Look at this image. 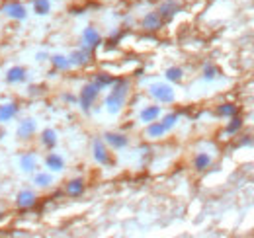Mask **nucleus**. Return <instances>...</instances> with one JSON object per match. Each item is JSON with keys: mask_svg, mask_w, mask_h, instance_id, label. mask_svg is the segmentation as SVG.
<instances>
[{"mask_svg": "<svg viewBox=\"0 0 254 238\" xmlns=\"http://www.w3.org/2000/svg\"><path fill=\"white\" fill-rule=\"evenodd\" d=\"M33 12L37 16H47L51 12V0H33Z\"/></svg>", "mask_w": 254, "mask_h": 238, "instance_id": "412c9836", "label": "nucleus"}, {"mask_svg": "<svg viewBox=\"0 0 254 238\" xmlns=\"http://www.w3.org/2000/svg\"><path fill=\"white\" fill-rule=\"evenodd\" d=\"M141 26H143L147 31H155V30H159L160 26H162V18H160L157 12H149V14L143 18Z\"/></svg>", "mask_w": 254, "mask_h": 238, "instance_id": "9b49d317", "label": "nucleus"}, {"mask_svg": "<svg viewBox=\"0 0 254 238\" xmlns=\"http://www.w3.org/2000/svg\"><path fill=\"white\" fill-rule=\"evenodd\" d=\"M82 191H84V181H82L80 178L70 179V181L66 183V195H70V197H78V195H82Z\"/></svg>", "mask_w": 254, "mask_h": 238, "instance_id": "a211bd4d", "label": "nucleus"}, {"mask_svg": "<svg viewBox=\"0 0 254 238\" xmlns=\"http://www.w3.org/2000/svg\"><path fill=\"white\" fill-rule=\"evenodd\" d=\"M33 183H35L37 187H49V185L53 183V176H51L49 172H37V174L33 176Z\"/></svg>", "mask_w": 254, "mask_h": 238, "instance_id": "4be33fe9", "label": "nucleus"}, {"mask_svg": "<svg viewBox=\"0 0 254 238\" xmlns=\"http://www.w3.org/2000/svg\"><path fill=\"white\" fill-rule=\"evenodd\" d=\"M0 219H2V209H0Z\"/></svg>", "mask_w": 254, "mask_h": 238, "instance_id": "473e14b6", "label": "nucleus"}, {"mask_svg": "<svg viewBox=\"0 0 254 238\" xmlns=\"http://www.w3.org/2000/svg\"><path fill=\"white\" fill-rule=\"evenodd\" d=\"M70 64H76V66H82V64H86L88 60H90V49L88 47H82V49H76V51H72L70 53Z\"/></svg>", "mask_w": 254, "mask_h": 238, "instance_id": "9d476101", "label": "nucleus"}, {"mask_svg": "<svg viewBox=\"0 0 254 238\" xmlns=\"http://www.w3.org/2000/svg\"><path fill=\"white\" fill-rule=\"evenodd\" d=\"M160 116V108L159 106H149L141 112V121L145 123H151V121H157V118Z\"/></svg>", "mask_w": 254, "mask_h": 238, "instance_id": "aec40b11", "label": "nucleus"}, {"mask_svg": "<svg viewBox=\"0 0 254 238\" xmlns=\"http://www.w3.org/2000/svg\"><path fill=\"white\" fill-rule=\"evenodd\" d=\"M126 96H127V82L126 80H118L114 84V90L106 98V110L110 114H120L122 108H124V104H126Z\"/></svg>", "mask_w": 254, "mask_h": 238, "instance_id": "f257e3e1", "label": "nucleus"}, {"mask_svg": "<svg viewBox=\"0 0 254 238\" xmlns=\"http://www.w3.org/2000/svg\"><path fill=\"white\" fill-rule=\"evenodd\" d=\"M203 78H205V80H213V78H215V68H213V66H205Z\"/></svg>", "mask_w": 254, "mask_h": 238, "instance_id": "c756f323", "label": "nucleus"}, {"mask_svg": "<svg viewBox=\"0 0 254 238\" xmlns=\"http://www.w3.org/2000/svg\"><path fill=\"white\" fill-rule=\"evenodd\" d=\"M0 12H2L6 18L16 20V22H22V20L28 18V8H26L22 2H18V0H6V2L2 4Z\"/></svg>", "mask_w": 254, "mask_h": 238, "instance_id": "f03ea898", "label": "nucleus"}, {"mask_svg": "<svg viewBox=\"0 0 254 238\" xmlns=\"http://www.w3.org/2000/svg\"><path fill=\"white\" fill-rule=\"evenodd\" d=\"M104 137H106V143L112 145L114 149H124V147H127V137L122 135V133H106Z\"/></svg>", "mask_w": 254, "mask_h": 238, "instance_id": "2eb2a0df", "label": "nucleus"}, {"mask_svg": "<svg viewBox=\"0 0 254 238\" xmlns=\"http://www.w3.org/2000/svg\"><path fill=\"white\" fill-rule=\"evenodd\" d=\"M176 121H178V114H168V116H164V119L160 121L166 129H170V127H174L176 125Z\"/></svg>", "mask_w": 254, "mask_h": 238, "instance_id": "cd10ccee", "label": "nucleus"}, {"mask_svg": "<svg viewBox=\"0 0 254 238\" xmlns=\"http://www.w3.org/2000/svg\"><path fill=\"white\" fill-rule=\"evenodd\" d=\"M100 90L102 88H100L96 82H90V84H86L84 88L80 90V108H82L84 112H88V110L92 108V104H94V100L98 98Z\"/></svg>", "mask_w": 254, "mask_h": 238, "instance_id": "7ed1b4c3", "label": "nucleus"}, {"mask_svg": "<svg viewBox=\"0 0 254 238\" xmlns=\"http://www.w3.org/2000/svg\"><path fill=\"white\" fill-rule=\"evenodd\" d=\"M149 90H151V96L157 98V100L162 102V104H170V102H174V90L170 88L168 84H153Z\"/></svg>", "mask_w": 254, "mask_h": 238, "instance_id": "20e7f679", "label": "nucleus"}, {"mask_svg": "<svg viewBox=\"0 0 254 238\" xmlns=\"http://www.w3.org/2000/svg\"><path fill=\"white\" fill-rule=\"evenodd\" d=\"M35 129H37V123H35V119L28 118V119H24V121H20L18 129H16V135H18V139H24V141H28V139H32V135L35 133Z\"/></svg>", "mask_w": 254, "mask_h": 238, "instance_id": "423d86ee", "label": "nucleus"}, {"mask_svg": "<svg viewBox=\"0 0 254 238\" xmlns=\"http://www.w3.org/2000/svg\"><path fill=\"white\" fill-rule=\"evenodd\" d=\"M170 82H180L182 80V76H184V70L182 68H178V66H172V68H168L166 70V74H164Z\"/></svg>", "mask_w": 254, "mask_h": 238, "instance_id": "393cba45", "label": "nucleus"}, {"mask_svg": "<svg viewBox=\"0 0 254 238\" xmlns=\"http://www.w3.org/2000/svg\"><path fill=\"white\" fill-rule=\"evenodd\" d=\"M20 112V106L16 102H6V104H0V123H8L12 119L18 116Z\"/></svg>", "mask_w": 254, "mask_h": 238, "instance_id": "0eeeda50", "label": "nucleus"}, {"mask_svg": "<svg viewBox=\"0 0 254 238\" xmlns=\"http://www.w3.org/2000/svg\"><path fill=\"white\" fill-rule=\"evenodd\" d=\"M235 112H237V108L233 104H223V106L217 108V114L219 116H235Z\"/></svg>", "mask_w": 254, "mask_h": 238, "instance_id": "bb28decb", "label": "nucleus"}, {"mask_svg": "<svg viewBox=\"0 0 254 238\" xmlns=\"http://www.w3.org/2000/svg\"><path fill=\"white\" fill-rule=\"evenodd\" d=\"M82 41H84V47L94 49V47H98V45L102 43V37H100L98 30H94V28H86V30L82 31Z\"/></svg>", "mask_w": 254, "mask_h": 238, "instance_id": "1a4fd4ad", "label": "nucleus"}, {"mask_svg": "<svg viewBox=\"0 0 254 238\" xmlns=\"http://www.w3.org/2000/svg\"><path fill=\"white\" fill-rule=\"evenodd\" d=\"M28 80V70L24 66H12L6 72V82L8 84H22Z\"/></svg>", "mask_w": 254, "mask_h": 238, "instance_id": "6e6552de", "label": "nucleus"}, {"mask_svg": "<svg viewBox=\"0 0 254 238\" xmlns=\"http://www.w3.org/2000/svg\"><path fill=\"white\" fill-rule=\"evenodd\" d=\"M51 62H53V66H55L57 70H66V68L72 66L68 57H63V55H53V57H51Z\"/></svg>", "mask_w": 254, "mask_h": 238, "instance_id": "5701e85b", "label": "nucleus"}, {"mask_svg": "<svg viewBox=\"0 0 254 238\" xmlns=\"http://www.w3.org/2000/svg\"><path fill=\"white\" fill-rule=\"evenodd\" d=\"M41 145L45 147V149H55V145H57V133H55V129H43V133H41Z\"/></svg>", "mask_w": 254, "mask_h": 238, "instance_id": "dca6fc26", "label": "nucleus"}, {"mask_svg": "<svg viewBox=\"0 0 254 238\" xmlns=\"http://www.w3.org/2000/svg\"><path fill=\"white\" fill-rule=\"evenodd\" d=\"M241 125H243V121H241L239 118H235L233 121H231V123H229L227 131H229V133H235V131H239V129H241Z\"/></svg>", "mask_w": 254, "mask_h": 238, "instance_id": "c85d7f7f", "label": "nucleus"}, {"mask_svg": "<svg viewBox=\"0 0 254 238\" xmlns=\"http://www.w3.org/2000/svg\"><path fill=\"white\" fill-rule=\"evenodd\" d=\"M35 203H37L35 191H32V189H22V191H18V195H16V207L18 209L28 211V209H32Z\"/></svg>", "mask_w": 254, "mask_h": 238, "instance_id": "39448f33", "label": "nucleus"}, {"mask_svg": "<svg viewBox=\"0 0 254 238\" xmlns=\"http://www.w3.org/2000/svg\"><path fill=\"white\" fill-rule=\"evenodd\" d=\"M20 166H22V170L24 172H35L37 170V156L33 154V152H26L22 158H20Z\"/></svg>", "mask_w": 254, "mask_h": 238, "instance_id": "4468645a", "label": "nucleus"}, {"mask_svg": "<svg viewBox=\"0 0 254 238\" xmlns=\"http://www.w3.org/2000/svg\"><path fill=\"white\" fill-rule=\"evenodd\" d=\"M209 164H211V156H209V154H205V152L197 154V156H195V160H193L195 170H205Z\"/></svg>", "mask_w": 254, "mask_h": 238, "instance_id": "b1692460", "label": "nucleus"}, {"mask_svg": "<svg viewBox=\"0 0 254 238\" xmlns=\"http://www.w3.org/2000/svg\"><path fill=\"white\" fill-rule=\"evenodd\" d=\"M47 57V53H37V60H45Z\"/></svg>", "mask_w": 254, "mask_h": 238, "instance_id": "7c9ffc66", "label": "nucleus"}, {"mask_svg": "<svg viewBox=\"0 0 254 238\" xmlns=\"http://www.w3.org/2000/svg\"><path fill=\"white\" fill-rule=\"evenodd\" d=\"M94 158L98 164H110V154H108V149H106V145L100 141V139H96L94 141Z\"/></svg>", "mask_w": 254, "mask_h": 238, "instance_id": "f8f14e48", "label": "nucleus"}, {"mask_svg": "<svg viewBox=\"0 0 254 238\" xmlns=\"http://www.w3.org/2000/svg\"><path fill=\"white\" fill-rule=\"evenodd\" d=\"M176 12H178V2L176 0H166L159 8V16L160 18H166V20L172 18Z\"/></svg>", "mask_w": 254, "mask_h": 238, "instance_id": "f3484780", "label": "nucleus"}, {"mask_svg": "<svg viewBox=\"0 0 254 238\" xmlns=\"http://www.w3.org/2000/svg\"><path fill=\"white\" fill-rule=\"evenodd\" d=\"M45 166H47L51 172H61V170L64 168L63 156H59V154H55V152L47 154V158H45Z\"/></svg>", "mask_w": 254, "mask_h": 238, "instance_id": "ddd939ff", "label": "nucleus"}, {"mask_svg": "<svg viewBox=\"0 0 254 238\" xmlns=\"http://www.w3.org/2000/svg\"><path fill=\"white\" fill-rule=\"evenodd\" d=\"M30 94H37V86H32V88H30Z\"/></svg>", "mask_w": 254, "mask_h": 238, "instance_id": "2f4dec72", "label": "nucleus"}, {"mask_svg": "<svg viewBox=\"0 0 254 238\" xmlns=\"http://www.w3.org/2000/svg\"><path fill=\"white\" fill-rule=\"evenodd\" d=\"M94 82L100 86V88H104V86H108V84H114V78L108 76V74H96Z\"/></svg>", "mask_w": 254, "mask_h": 238, "instance_id": "a878e982", "label": "nucleus"}, {"mask_svg": "<svg viewBox=\"0 0 254 238\" xmlns=\"http://www.w3.org/2000/svg\"><path fill=\"white\" fill-rule=\"evenodd\" d=\"M168 129L162 125V123H157V121H151L149 123V127H147V137H151V139H160V137H164V133H166Z\"/></svg>", "mask_w": 254, "mask_h": 238, "instance_id": "6ab92c4d", "label": "nucleus"}]
</instances>
